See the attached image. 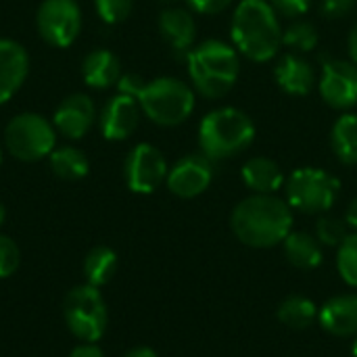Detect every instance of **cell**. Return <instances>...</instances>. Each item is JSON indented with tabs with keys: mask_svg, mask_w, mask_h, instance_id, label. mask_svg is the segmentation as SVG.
I'll return each instance as SVG.
<instances>
[{
	"mask_svg": "<svg viewBox=\"0 0 357 357\" xmlns=\"http://www.w3.org/2000/svg\"><path fill=\"white\" fill-rule=\"evenodd\" d=\"M230 226L243 245L268 249L291 234L293 209L276 195H251L234 207Z\"/></svg>",
	"mask_w": 357,
	"mask_h": 357,
	"instance_id": "cell-1",
	"label": "cell"
},
{
	"mask_svg": "<svg viewBox=\"0 0 357 357\" xmlns=\"http://www.w3.org/2000/svg\"><path fill=\"white\" fill-rule=\"evenodd\" d=\"M50 169L61 180H79L88 174V157L75 146H59L48 155Z\"/></svg>",
	"mask_w": 357,
	"mask_h": 357,
	"instance_id": "cell-24",
	"label": "cell"
},
{
	"mask_svg": "<svg viewBox=\"0 0 357 357\" xmlns=\"http://www.w3.org/2000/svg\"><path fill=\"white\" fill-rule=\"evenodd\" d=\"M351 354H354V357H357V337L356 341H354V345H351Z\"/></svg>",
	"mask_w": 357,
	"mask_h": 357,
	"instance_id": "cell-39",
	"label": "cell"
},
{
	"mask_svg": "<svg viewBox=\"0 0 357 357\" xmlns=\"http://www.w3.org/2000/svg\"><path fill=\"white\" fill-rule=\"evenodd\" d=\"M284 255L299 270H316L322 264V245L307 232H291L284 241Z\"/></svg>",
	"mask_w": 357,
	"mask_h": 357,
	"instance_id": "cell-21",
	"label": "cell"
},
{
	"mask_svg": "<svg viewBox=\"0 0 357 357\" xmlns=\"http://www.w3.org/2000/svg\"><path fill=\"white\" fill-rule=\"evenodd\" d=\"M274 79L278 88L291 96H305L318 84L314 67L297 52H289L278 61L274 69Z\"/></svg>",
	"mask_w": 357,
	"mask_h": 357,
	"instance_id": "cell-16",
	"label": "cell"
},
{
	"mask_svg": "<svg viewBox=\"0 0 357 357\" xmlns=\"http://www.w3.org/2000/svg\"><path fill=\"white\" fill-rule=\"evenodd\" d=\"M167 172L169 167L163 153L149 142L136 144L126 157V165H123L126 184L132 192L138 195L155 192L167 180Z\"/></svg>",
	"mask_w": 357,
	"mask_h": 357,
	"instance_id": "cell-10",
	"label": "cell"
},
{
	"mask_svg": "<svg viewBox=\"0 0 357 357\" xmlns=\"http://www.w3.org/2000/svg\"><path fill=\"white\" fill-rule=\"evenodd\" d=\"M347 228H349L347 222L322 213V218H320L318 224H316V238L320 241V245H326V247H341V245L345 243V238L349 236Z\"/></svg>",
	"mask_w": 357,
	"mask_h": 357,
	"instance_id": "cell-27",
	"label": "cell"
},
{
	"mask_svg": "<svg viewBox=\"0 0 357 357\" xmlns=\"http://www.w3.org/2000/svg\"><path fill=\"white\" fill-rule=\"evenodd\" d=\"M82 75L90 88H109L119 82L121 63L111 50L96 48L86 54V59L82 63Z\"/></svg>",
	"mask_w": 357,
	"mask_h": 357,
	"instance_id": "cell-20",
	"label": "cell"
},
{
	"mask_svg": "<svg viewBox=\"0 0 357 357\" xmlns=\"http://www.w3.org/2000/svg\"><path fill=\"white\" fill-rule=\"evenodd\" d=\"M318 29L310 21H293L289 27L282 29V44L291 48L293 52H312L318 46Z\"/></svg>",
	"mask_w": 357,
	"mask_h": 357,
	"instance_id": "cell-26",
	"label": "cell"
},
{
	"mask_svg": "<svg viewBox=\"0 0 357 357\" xmlns=\"http://www.w3.org/2000/svg\"><path fill=\"white\" fill-rule=\"evenodd\" d=\"M134 98L142 113L157 126H180L195 111V90L178 77H157L142 82Z\"/></svg>",
	"mask_w": 357,
	"mask_h": 357,
	"instance_id": "cell-5",
	"label": "cell"
},
{
	"mask_svg": "<svg viewBox=\"0 0 357 357\" xmlns=\"http://www.w3.org/2000/svg\"><path fill=\"white\" fill-rule=\"evenodd\" d=\"M69 357H102V351H100V347L94 345V343H82V345H77V347L71 351V356Z\"/></svg>",
	"mask_w": 357,
	"mask_h": 357,
	"instance_id": "cell-34",
	"label": "cell"
},
{
	"mask_svg": "<svg viewBox=\"0 0 357 357\" xmlns=\"http://www.w3.org/2000/svg\"><path fill=\"white\" fill-rule=\"evenodd\" d=\"M243 182L255 195H274L284 186V174L280 165L270 157H253L243 165Z\"/></svg>",
	"mask_w": 357,
	"mask_h": 357,
	"instance_id": "cell-19",
	"label": "cell"
},
{
	"mask_svg": "<svg viewBox=\"0 0 357 357\" xmlns=\"http://www.w3.org/2000/svg\"><path fill=\"white\" fill-rule=\"evenodd\" d=\"M284 190L291 209L310 215H322L335 205L341 182L324 169L299 167L284 182Z\"/></svg>",
	"mask_w": 357,
	"mask_h": 357,
	"instance_id": "cell-7",
	"label": "cell"
},
{
	"mask_svg": "<svg viewBox=\"0 0 357 357\" xmlns=\"http://www.w3.org/2000/svg\"><path fill=\"white\" fill-rule=\"evenodd\" d=\"M232 46L238 54L268 63L282 46V25L268 0H241L230 21Z\"/></svg>",
	"mask_w": 357,
	"mask_h": 357,
	"instance_id": "cell-2",
	"label": "cell"
},
{
	"mask_svg": "<svg viewBox=\"0 0 357 357\" xmlns=\"http://www.w3.org/2000/svg\"><path fill=\"white\" fill-rule=\"evenodd\" d=\"M157 2H165V4H172V2H178V0H157Z\"/></svg>",
	"mask_w": 357,
	"mask_h": 357,
	"instance_id": "cell-40",
	"label": "cell"
},
{
	"mask_svg": "<svg viewBox=\"0 0 357 357\" xmlns=\"http://www.w3.org/2000/svg\"><path fill=\"white\" fill-rule=\"evenodd\" d=\"M186 63L195 90L213 100L226 96L241 75V59L236 48L222 40H207L192 46L186 52Z\"/></svg>",
	"mask_w": 357,
	"mask_h": 357,
	"instance_id": "cell-3",
	"label": "cell"
},
{
	"mask_svg": "<svg viewBox=\"0 0 357 357\" xmlns=\"http://www.w3.org/2000/svg\"><path fill=\"white\" fill-rule=\"evenodd\" d=\"M322 328L335 337H357V295H339L318 312Z\"/></svg>",
	"mask_w": 357,
	"mask_h": 357,
	"instance_id": "cell-17",
	"label": "cell"
},
{
	"mask_svg": "<svg viewBox=\"0 0 357 357\" xmlns=\"http://www.w3.org/2000/svg\"><path fill=\"white\" fill-rule=\"evenodd\" d=\"M63 316L73 337L84 343H96L109 324L107 303L92 284H79L69 291L63 303Z\"/></svg>",
	"mask_w": 357,
	"mask_h": 357,
	"instance_id": "cell-8",
	"label": "cell"
},
{
	"mask_svg": "<svg viewBox=\"0 0 357 357\" xmlns=\"http://www.w3.org/2000/svg\"><path fill=\"white\" fill-rule=\"evenodd\" d=\"M335 157L345 165H357V113L341 115L331 130Z\"/></svg>",
	"mask_w": 357,
	"mask_h": 357,
	"instance_id": "cell-22",
	"label": "cell"
},
{
	"mask_svg": "<svg viewBox=\"0 0 357 357\" xmlns=\"http://www.w3.org/2000/svg\"><path fill=\"white\" fill-rule=\"evenodd\" d=\"M345 222H347L349 228H356L357 230V197L349 203V207L345 211Z\"/></svg>",
	"mask_w": 357,
	"mask_h": 357,
	"instance_id": "cell-35",
	"label": "cell"
},
{
	"mask_svg": "<svg viewBox=\"0 0 357 357\" xmlns=\"http://www.w3.org/2000/svg\"><path fill=\"white\" fill-rule=\"evenodd\" d=\"M0 163H2V151H0Z\"/></svg>",
	"mask_w": 357,
	"mask_h": 357,
	"instance_id": "cell-41",
	"label": "cell"
},
{
	"mask_svg": "<svg viewBox=\"0 0 357 357\" xmlns=\"http://www.w3.org/2000/svg\"><path fill=\"white\" fill-rule=\"evenodd\" d=\"M94 119H96L94 100L88 94L75 92L61 100V105L54 111L52 123L56 132H61L63 136L71 140H79L90 132V128L94 126Z\"/></svg>",
	"mask_w": 357,
	"mask_h": 357,
	"instance_id": "cell-13",
	"label": "cell"
},
{
	"mask_svg": "<svg viewBox=\"0 0 357 357\" xmlns=\"http://www.w3.org/2000/svg\"><path fill=\"white\" fill-rule=\"evenodd\" d=\"M318 90L326 105L345 111L357 105V65L349 59H326Z\"/></svg>",
	"mask_w": 357,
	"mask_h": 357,
	"instance_id": "cell-11",
	"label": "cell"
},
{
	"mask_svg": "<svg viewBox=\"0 0 357 357\" xmlns=\"http://www.w3.org/2000/svg\"><path fill=\"white\" fill-rule=\"evenodd\" d=\"M140 113H142V109L138 105V98L119 92L105 105V109L100 113L102 136L107 140H115V142L130 138L140 123Z\"/></svg>",
	"mask_w": 357,
	"mask_h": 357,
	"instance_id": "cell-14",
	"label": "cell"
},
{
	"mask_svg": "<svg viewBox=\"0 0 357 357\" xmlns=\"http://www.w3.org/2000/svg\"><path fill=\"white\" fill-rule=\"evenodd\" d=\"M213 180V163L209 157L186 155L167 172V188L180 199H195L203 195Z\"/></svg>",
	"mask_w": 357,
	"mask_h": 357,
	"instance_id": "cell-12",
	"label": "cell"
},
{
	"mask_svg": "<svg viewBox=\"0 0 357 357\" xmlns=\"http://www.w3.org/2000/svg\"><path fill=\"white\" fill-rule=\"evenodd\" d=\"M347 48H349V59L357 65V23L351 27L349 40H347Z\"/></svg>",
	"mask_w": 357,
	"mask_h": 357,
	"instance_id": "cell-36",
	"label": "cell"
},
{
	"mask_svg": "<svg viewBox=\"0 0 357 357\" xmlns=\"http://www.w3.org/2000/svg\"><path fill=\"white\" fill-rule=\"evenodd\" d=\"M4 215H6V211H4V207H2V203H0V226L4 224Z\"/></svg>",
	"mask_w": 357,
	"mask_h": 357,
	"instance_id": "cell-38",
	"label": "cell"
},
{
	"mask_svg": "<svg viewBox=\"0 0 357 357\" xmlns=\"http://www.w3.org/2000/svg\"><path fill=\"white\" fill-rule=\"evenodd\" d=\"M36 27L46 44L67 48L79 36L82 10L75 0H44L36 13Z\"/></svg>",
	"mask_w": 357,
	"mask_h": 357,
	"instance_id": "cell-9",
	"label": "cell"
},
{
	"mask_svg": "<svg viewBox=\"0 0 357 357\" xmlns=\"http://www.w3.org/2000/svg\"><path fill=\"white\" fill-rule=\"evenodd\" d=\"M337 268L343 280L357 287V234H349L337 253Z\"/></svg>",
	"mask_w": 357,
	"mask_h": 357,
	"instance_id": "cell-28",
	"label": "cell"
},
{
	"mask_svg": "<svg viewBox=\"0 0 357 357\" xmlns=\"http://www.w3.org/2000/svg\"><path fill=\"white\" fill-rule=\"evenodd\" d=\"M94 6L105 23L115 25L130 17L134 8V0H94Z\"/></svg>",
	"mask_w": 357,
	"mask_h": 357,
	"instance_id": "cell-29",
	"label": "cell"
},
{
	"mask_svg": "<svg viewBox=\"0 0 357 357\" xmlns=\"http://www.w3.org/2000/svg\"><path fill=\"white\" fill-rule=\"evenodd\" d=\"M186 2L190 4L195 13H201V15H218L232 4V0H186Z\"/></svg>",
	"mask_w": 357,
	"mask_h": 357,
	"instance_id": "cell-33",
	"label": "cell"
},
{
	"mask_svg": "<svg viewBox=\"0 0 357 357\" xmlns=\"http://www.w3.org/2000/svg\"><path fill=\"white\" fill-rule=\"evenodd\" d=\"M117 270V255L113 249L109 247H94L84 261V274L88 278V284L92 287H102L107 282H111V278L115 276Z\"/></svg>",
	"mask_w": 357,
	"mask_h": 357,
	"instance_id": "cell-25",
	"label": "cell"
},
{
	"mask_svg": "<svg viewBox=\"0 0 357 357\" xmlns=\"http://www.w3.org/2000/svg\"><path fill=\"white\" fill-rule=\"evenodd\" d=\"M19 247L15 245L13 238L0 234V278L10 276L19 268Z\"/></svg>",
	"mask_w": 357,
	"mask_h": 357,
	"instance_id": "cell-30",
	"label": "cell"
},
{
	"mask_svg": "<svg viewBox=\"0 0 357 357\" xmlns=\"http://www.w3.org/2000/svg\"><path fill=\"white\" fill-rule=\"evenodd\" d=\"M4 146L19 161H40L56 146V128L40 113H19L4 128Z\"/></svg>",
	"mask_w": 357,
	"mask_h": 357,
	"instance_id": "cell-6",
	"label": "cell"
},
{
	"mask_svg": "<svg viewBox=\"0 0 357 357\" xmlns=\"http://www.w3.org/2000/svg\"><path fill=\"white\" fill-rule=\"evenodd\" d=\"M356 6V0H320V8L328 19H341L349 15Z\"/></svg>",
	"mask_w": 357,
	"mask_h": 357,
	"instance_id": "cell-32",
	"label": "cell"
},
{
	"mask_svg": "<svg viewBox=\"0 0 357 357\" xmlns=\"http://www.w3.org/2000/svg\"><path fill=\"white\" fill-rule=\"evenodd\" d=\"M268 2L274 6L278 15H284L289 19L303 17L312 6V0H268Z\"/></svg>",
	"mask_w": 357,
	"mask_h": 357,
	"instance_id": "cell-31",
	"label": "cell"
},
{
	"mask_svg": "<svg viewBox=\"0 0 357 357\" xmlns=\"http://www.w3.org/2000/svg\"><path fill=\"white\" fill-rule=\"evenodd\" d=\"M159 31L176 52H188L197 38V23L190 10L169 6L159 15Z\"/></svg>",
	"mask_w": 357,
	"mask_h": 357,
	"instance_id": "cell-18",
	"label": "cell"
},
{
	"mask_svg": "<svg viewBox=\"0 0 357 357\" xmlns=\"http://www.w3.org/2000/svg\"><path fill=\"white\" fill-rule=\"evenodd\" d=\"M126 357H157V354L153 349H149V347H136V349L128 351Z\"/></svg>",
	"mask_w": 357,
	"mask_h": 357,
	"instance_id": "cell-37",
	"label": "cell"
},
{
	"mask_svg": "<svg viewBox=\"0 0 357 357\" xmlns=\"http://www.w3.org/2000/svg\"><path fill=\"white\" fill-rule=\"evenodd\" d=\"M29 73L27 50L15 42L0 38V105L10 100Z\"/></svg>",
	"mask_w": 357,
	"mask_h": 357,
	"instance_id": "cell-15",
	"label": "cell"
},
{
	"mask_svg": "<svg viewBox=\"0 0 357 357\" xmlns=\"http://www.w3.org/2000/svg\"><path fill=\"white\" fill-rule=\"evenodd\" d=\"M255 140L253 119L236 107L209 111L199 123V146L211 161L230 159L249 149Z\"/></svg>",
	"mask_w": 357,
	"mask_h": 357,
	"instance_id": "cell-4",
	"label": "cell"
},
{
	"mask_svg": "<svg viewBox=\"0 0 357 357\" xmlns=\"http://www.w3.org/2000/svg\"><path fill=\"white\" fill-rule=\"evenodd\" d=\"M318 307L303 295H291L278 305V320L291 331H305L318 320Z\"/></svg>",
	"mask_w": 357,
	"mask_h": 357,
	"instance_id": "cell-23",
	"label": "cell"
}]
</instances>
